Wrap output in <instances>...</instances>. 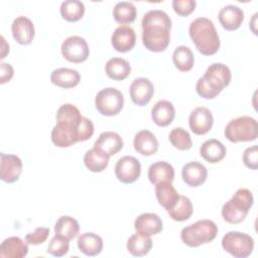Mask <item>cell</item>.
<instances>
[{
    "label": "cell",
    "mask_w": 258,
    "mask_h": 258,
    "mask_svg": "<svg viewBox=\"0 0 258 258\" xmlns=\"http://www.w3.org/2000/svg\"><path fill=\"white\" fill-rule=\"evenodd\" d=\"M142 42L150 51L160 52L167 48L170 42L171 19L162 10L146 12L141 21Z\"/></svg>",
    "instance_id": "obj_1"
},
{
    "label": "cell",
    "mask_w": 258,
    "mask_h": 258,
    "mask_svg": "<svg viewBox=\"0 0 258 258\" xmlns=\"http://www.w3.org/2000/svg\"><path fill=\"white\" fill-rule=\"evenodd\" d=\"M230 69L221 62L212 63L196 85L199 96L204 99H215L231 82Z\"/></svg>",
    "instance_id": "obj_2"
},
{
    "label": "cell",
    "mask_w": 258,
    "mask_h": 258,
    "mask_svg": "<svg viewBox=\"0 0 258 258\" xmlns=\"http://www.w3.org/2000/svg\"><path fill=\"white\" fill-rule=\"evenodd\" d=\"M197 49L204 55H213L220 48V38L212 20L207 17L195 19L188 28Z\"/></svg>",
    "instance_id": "obj_3"
},
{
    "label": "cell",
    "mask_w": 258,
    "mask_h": 258,
    "mask_svg": "<svg viewBox=\"0 0 258 258\" xmlns=\"http://www.w3.org/2000/svg\"><path fill=\"white\" fill-rule=\"evenodd\" d=\"M253 203L254 198L252 192L247 188H239L233 197L224 204L222 217L230 224H239L245 220Z\"/></svg>",
    "instance_id": "obj_4"
},
{
    "label": "cell",
    "mask_w": 258,
    "mask_h": 258,
    "mask_svg": "<svg viewBox=\"0 0 258 258\" xmlns=\"http://www.w3.org/2000/svg\"><path fill=\"white\" fill-rule=\"evenodd\" d=\"M218 234V226L212 220H199L184 227L180 232L181 241L188 247L195 248L212 242Z\"/></svg>",
    "instance_id": "obj_5"
},
{
    "label": "cell",
    "mask_w": 258,
    "mask_h": 258,
    "mask_svg": "<svg viewBox=\"0 0 258 258\" xmlns=\"http://www.w3.org/2000/svg\"><path fill=\"white\" fill-rule=\"evenodd\" d=\"M225 137L234 143L253 141L258 136L257 121L250 116L232 119L224 131Z\"/></svg>",
    "instance_id": "obj_6"
},
{
    "label": "cell",
    "mask_w": 258,
    "mask_h": 258,
    "mask_svg": "<svg viewBox=\"0 0 258 258\" xmlns=\"http://www.w3.org/2000/svg\"><path fill=\"white\" fill-rule=\"evenodd\" d=\"M222 247L236 258H246L254 249V240L246 233L231 231L223 237Z\"/></svg>",
    "instance_id": "obj_7"
},
{
    "label": "cell",
    "mask_w": 258,
    "mask_h": 258,
    "mask_svg": "<svg viewBox=\"0 0 258 258\" xmlns=\"http://www.w3.org/2000/svg\"><path fill=\"white\" fill-rule=\"evenodd\" d=\"M124 105L122 93L115 88L101 90L95 98V106L98 112L104 116H115L120 113Z\"/></svg>",
    "instance_id": "obj_8"
},
{
    "label": "cell",
    "mask_w": 258,
    "mask_h": 258,
    "mask_svg": "<svg viewBox=\"0 0 258 258\" xmlns=\"http://www.w3.org/2000/svg\"><path fill=\"white\" fill-rule=\"evenodd\" d=\"M61 54L70 62L80 63L85 61L90 53L87 41L79 36H69L61 43Z\"/></svg>",
    "instance_id": "obj_9"
},
{
    "label": "cell",
    "mask_w": 258,
    "mask_h": 258,
    "mask_svg": "<svg viewBox=\"0 0 258 258\" xmlns=\"http://www.w3.org/2000/svg\"><path fill=\"white\" fill-rule=\"evenodd\" d=\"M141 173V164L133 156H123L118 159L115 165L116 177L123 183H132L136 181Z\"/></svg>",
    "instance_id": "obj_10"
},
{
    "label": "cell",
    "mask_w": 258,
    "mask_h": 258,
    "mask_svg": "<svg viewBox=\"0 0 258 258\" xmlns=\"http://www.w3.org/2000/svg\"><path fill=\"white\" fill-rule=\"evenodd\" d=\"M21 159L13 154L0 153V178L7 182L13 183L19 179L22 172Z\"/></svg>",
    "instance_id": "obj_11"
},
{
    "label": "cell",
    "mask_w": 258,
    "mask_h": 258,
    "mask_svg": "<svg viewBox=\"0 0 258 258\" xmlns=\"http://www.w3.org/2000/svg\"><path fill=\"white\" fill-rule=\"evenodd\" d=\"M214 123L212 112L206 107H197L191 111L188 117V125L190 130L197 135L208 133Z\"/></svg>",
    "instance_id": "obj_12"
},
{
    "label": "cell",
    "mask_w": 258,
    "mask_h": 258,
    "mask_svg": "<svg viewBox=\"0 0 258 258\" xmlns=\"http://www.w3.org/2000/svg\"><path fill=\"white\" fill-rule=\"evenodd\" d=\"M130 97L137 106L147 105L154 94V87L147 78H137L130 85Z\"/></svg>",
    "instance_id": "obj_13"
},
{
    "label": "cell",
    "mask_w": 258,
    "mask_h": 258,
    "mask_svg": "<svg viewBox=\"0 0 258 258\" xmlns=\"http://www.w3.org/2000/svg\"><path fill=\"white\" fill-rule=\"evenodd\" d=\"M136 42V34L132 27L128 25L118 26L112 36L111 43L115 50L119 52H127L131 50Z\"/></svg>",
    "instance_id": "obj_14"
},
{
    "label": "cell",
    "mask_w": 258,
    "mask_h": 258,
    "mask_svg": "<svg viewBox=\"0 0 258 258\" xmlns=\"http://www.w3.org/2000/svg\"><path fill=\"white\" fill-rule=\"evenodd\" d=\"M11 31L13 38L22 45L31 43L35 34L32 21L25 16H19L13 20Z\"/></svg>",
    "instance_id": "obj_15"
},
{
    "label": "cell",
    "mask_w": 258,
    "mask_h": 258,
    "mask_svg": "<svg viewBox=\"0 0 258 258\" xmlns=\"http://www.w3.org/2000/svg\"><path fill=\"white\" fill-rule=\"evenodd\" d=\"M134 228L136 230V233L150 237L162 231L163 223L156 214L144 213L139 215L135 219Z\"/></svg>",
    "instance_id": "obj_16"
},
{
    "label": "cell",
    "mask_w": 258,
    "mask_h": 258,
    "mask_svg": "<svg viewBox=\"0 0 258 258\" xmlns=\"http://www.w3.org/2000/svg\"><path fill=\"white\" fill-rule=\"evenodd\" d=\"M181 176L183 181L188 186L198 187L206 181L208 170L204 164L197 161H191L182 166Z\"/></svg>",
    "instance_id": "obj_17"
},
{
    "label": "cell",
    "mask_w": 258,
    "mask_h": 258,
    "mask_svg": "<svg viewBox=\"0 0 258 258\" xmlns=\"http://www.w3.org/2000/svg\"><path fill=\"white\" fill-rule=\"evenodd\" d=\"M94 147L101 150L109 157L118 153L123 148L121 136L113 131H105L100 134L94 143Z\"/></svg>",
    "instance_id": "obj_18"
},
{
    "label": "cell",
    "mask_w": 258,
    "mask_h": 258,
    "mask_svg": "<svg viewBox=\"0 0 258 258\" xmlns=\"http://www.w3.org/2000/svg\"><path fill=\"white\" fill-rule=\"evenodd\" d=\"M218 17L223 28L232 31L241 26L244 20V12L238 6L227 5L219 11Z\"/></svg>",
    "instance_id": "obj_19"
},
{
    "label": "cell",
    "mask_w": 258,
    "mask_h": 258,
    "mask_svg": "<svg viewBox=\"0 0 258 258\" xmlns=\"http://www.w3.org/2000/svg\"><path fill=\"white\" fill-rule=\"evenodd\" d=\"M27 242H24L19 237L6 238L0 245L1 258H22L28 253Z\"/></svg>",
    "instance_id": "obj_20"
},
{
    "label": "cell",
    "mask_w": 258,
    "mask_h": 258,
    "mask_svg": "<svg viewBox=\"0 0 258 258\" xmlns=\"http://www.w3.org/2000/svg\"><path fill=\"white\" fill-rule=\"evenodd\" d=\"M134 149L141 155L150 156L158 150V140L148 130H141L136 133L133 141Z\"/></svg>",
    "instance_id": "obj_21"
},
{
    "label": "cell",
    "mask_w": 258,
    "mask_h": 258,
    "mask_svg": "<svg viewBox=\"0 0 258 258\" xmlns=\"http://www.w3.org/2000/svg\"><path fill=\"white\" fill-rule=\"evenodd\" d=\"M51 141L57 147H69L78 141V130L62 124H57L51 130Z\"/></svg>",
    "instance_id": "obj_22"
},
{
    "label": "cell",
    "mask_w": 258,
    "mask_h": 258,
    "mask_svg": "<svg viewBox=\"0 0 258 258\" xmlns=\"http://www.w3.org/2000/svg\"><path fill=\"white\" fill-rule=\"evenodd\" d=\"M174 116V107L171 102L166 100L158 101L151 110V118L153 122L160 127L168 126L173 121Z\"/></svg>",
    "instance_id": "obj_23"
},
{
    "label": "cell",
    "mask_w": 258,
    "mask_h": 258,
    "mask_svg": "<svg viewBox=\"0 0 258 258\" xmlns=\"http://www.w3.org/2000/svg\"><path fill=\"white\" fill-rule=\"evenodd\" d=\"M81 76L78 71L68 68H59L52 71L50 75V82L56 87L70 89L79 85Z\"/></svg>",
    "instance_id": "obj_24"
},
{
    "label": "cell",
    "mask_w": 258,
    "mask_h": 258,
    "mask_svg": "<svg viewBox=\"0 0 258 258\" xmlns=\"http://www.w3.org/2000/svg\"><path fill=\"white\" fill-rule=\"evenodd\" d=\"M226 153V146L217 139H209L205 141L200 148L201 156L210 163L220 162L224 159Z\"/></svg>",
    "instance_id": "obj_25"
},
{
    "label": "cell",
    "mask_w": 258,
    "mask_h": 258,
    "mask_svg": "<svg viewBox=\"0 0 258 258\" xmlns=\"http://www.w3.org/2000/svg\"><path fill=\"white\" fill-rule=\"evenodd\" d=\"M78 248L87 256H97L102 252L103 240L102 238L92 232H86L78 237Z\"/></svg>",
    "instance_id": "obj_26"
},
{
    "label": "cell",
    "mask_w": 258,
    "mask_h": 258,
    "mask_svg": "<svg viewBox=\"0 0 258 258\" xmlns=\"http://www.w3.org/2000/svg\"><path fill=\"white\" fill-rule=\"evenodd\" d=\"M148 178L151 183L172 182L174 179V169L166 161H157L152 163L148 168Z\"/></svg>",
    "instance_id": "obj_27"
},
{
    "label": "cell",
    "mask_w": 258,
    "mask_h": 258,
    "mask_svg": "<svg viewBox=\"0 0 258 258\" xmlns=\"http://www.w3.org/2000/svg\"><path fill=\"white\" fill-rule=\"evenodd\" d=\"M83 116L80 110L72 104L61 105L56 112V123L79 129Z\"/></svg>",
    "instance_id": "obj_28"
},
{
    "label": "cell",
    "mask_w": 258,
    "mask_h": 258,
    "mask_svg": "<svg viewBox=\"0 0 258 258\" xmlns=\"http://www.w3.org/2000/svg\"><path fill=\"white\" fill-rule=\"evenodd\" d=\"M106 75L115 81L125 80L131 72L130 63L121 57H112L105 64Z\"/></svg>",
    "instance_id": "obj_29"
},
{
    "label": "cell",
    "mask_w": 258,
    "mask_h": 258,
    "mask_svg": "<svg viewBox=\"0 0 258 258\" xmlns=\"http://www.w3.org/2000/svg\"><path fill=\"white\" fill-rule=\"evenodd\" d=\"M155 196L158 204L166 211L170 209L178 200L179 195L171 182H159L155 184Z\"/></svg>",
    "instance_id": "obj_30"
},
{
    "label": "cell",
    "mask_w": 258,
    "mask_h": 258,
    "mask_svg": "<svg viewBox=\"0 0 258 258\" xmlns=\"http://www.w3.org/2000/svg\"><path fill=\"white\" fill-rule=\"evenodd\" d=\"M126 247L128 252L135 257L145 256L151 250L152 240L149 236L136 233L128 239Z\"/></svg>",
    "instance_id": "obj_31"
},
{
    "label": "cell",
    "mask_w": 258,
    "mask_h": 258,
    "mask_svg": "<svg viewBox=\"0 0 258 258\" xmlns=\"http://www.w3.org/2000/svg\"><path fill=\"white\" fill-rule=\"evenodd\" d=\"M84 163L90 171L101 172L108 166L109 156L101 150L93 147L85 153Z\"/></svg>",
    "instance_id": "obj_32"
},
{
    "label": "cell",
    "mask_w": 258,
    "mask_h": 258,
    "mask_svg": "<svg viewBox=\"0 0 258 258\" xmlns=\"http://www.w3.org/2000/svg\"><path fill=\"white\" fill-rule=\"evenodd\" d=\"M80 231L79 223L76 219L70 216H61L58 218L54 225V233L55 235L62 237L67 240L74 239Z\"/></svg>",
    "instance_id": "obj_33"
},
{
    "label": "cell",
    "mask_w": 258,
    "mask_h": 258,
    "mask_svg": "<svg viewBox=\"0 0 258 258\" xmlns=\"http://www.w3.org/2000/svg\"><path fill=\"white\" fill-rule=\"evenodd\" d=\"M167 214L174 221H186L192 215V204L188 198L184 196H179L175 204L167 210Z\"/></svg>",
    "instance_id": "obj_34"
},
{
    "label": "cell",
    "mask_w": 258,
    "mask_h": 258,
    "mask_svg": "<svg viewBox=\"0 0 258 258\" xmlns=\"http://www.w3.org/2000/svg\"><path fill=\"white\" fill-rule=\"evenodd\" d=\"M172 61L178 71L188 72L192 69L195 63L194 53L189 47L185 45H179L173 51Z\"/></svg>",
    "instance_id": "obj_35"
},
{
    "label": "cell",
    "mask_w": 258,
    "mask_h": 258,
    "mask_svg": "<svg viewBox=\"0 0 258 258\" xmlns=\"http://www.w3.org/2000/svg\"><path fill=\"white\" fill-rule=\"evenodd\" d=\"M85 13V5L79 0H67L60 5V15L69 22L79 21Z\"/></svg>",
    "instance_id": "obj_36"
},
{
    "label": "cell",
    "mask_w": 258,
    "mask_h": 258,
    "mask_svg": "<svg viewBox=\"0 0 258 258\" xmlns=\"http://www.w3.org/2000/svg\"><path fill=\"white\" fill-rule=\"evenodd\" d=\"M136 7L133 3L128 1L118 2L113 8V17L118 23L121 24L133 22L136 18Z\"/></svg>",
    "instance_id": "obj_37"
},
{
    "label": "cell",
    "mask_w": 258,
    "mask_h": 258,
    "mask_svg": "<svg viewBox=\"0 0 258 258\" xmlns=\"http://www.w3.org/2000/svg\"><path fill=\"white\" fill-rule=\"evenodd\" d=\"M168 139L174 148L181 151L188 150L192 146V141L189 133L181 127H176L172 129L168 135Z\"/></svg>",
    "instance_id": "obj_38"
},
{
    "label": "cell",
    "mask_w": 258,
    "mask_h": 258,
    "mask_svg": "<svg viewBox=\"0 0 258 258\" xmlns=\"http://www.w3.org/2000/svg\"><path fill=\"white\" fill-rule=\"evenodd\" d=\"M69 250H70L69 240L62 237H59L57 235L51 238L47 247V253L55 257L64 256L69 252Z\"/></svg>",
    "instance_id": "obj_39"
},
{
    "label": "cell",
    "mask_w": 258,
    "mask_h": 258,
    "mask_svg": "<svg viewBox=\"0 0 258 258\" xmlns=\"http://www.w3.org/2000/svg\"><path fill=\"white\" fill-rule=\"evenodd\" d=\"M197 2L195 0H173L172 8L174 12L180 16H188L196 9Z\"/></svg>",
    "instance_id": "obj_40"
},
{
    "label": "cell",
    "mask_w": 258,
    "mask_h": 258,
    "mask_svg": "<svg viewBox=\"0 0 258 258\" xmlns=\"http://www.w3.org/2000/svg\"><path fill=\"white\" fill-rule=\"evenodd\" d=\"M49 235V229L45 227H38L32 233L25 236V241L30 245H39L46 241Z\"/></svg>",
    "instance_id": "obj_41"
},
{
    "label": "cell",
    "mask_w": 258,
    "mask_h": 258,
    "mask_svg": "<svg viewBox=\"0 0 258 258\" xmlns=\"http://www.w3.org/2000/svg\"><path fill=\"white\" fill-rule=\"evenodd\" d=\"M243 162L244 164L253 170H256L258 167V147L253 145L245 149L243 153Z\"/></svg>",
    "instance_id": "obj_42"
},
{
    "label": "cell",
    "mask_w": 258,
    "mask_h": 258,
    "mask_svg": "<svg viewBox=\"0 0 258 258\" xmlns=\"http://www.w3.org/2000/svg\"><path fill=\"white\" fill-rule=\"evenodd\" d=\"M94 134V124L87 117H83L78 129V141L83 142L92 137Z\"/></svg>",
    "instance_id": "obj_43"
},
{
    "label": "cell",
    "mask_w": 258,
    "mask_h": 258,
    "mask_svg": "<svg viewBox=\"0 0 258 258\" xmlns=\"http://www.w3.org/2000/svg\"><path fill=\"white\" fill-rule=\"evenodd\" d=\"M13 74H14V71L11 64L6 62L0 63V83L1 84H5L9 82L12 79Z\"/></svg>",
    "instance_id": "obj_44"
}]
</instances>
